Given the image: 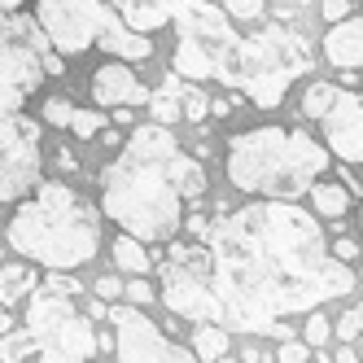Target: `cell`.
Wrapping results in <instances>:
<instances>
[{"label":"cell","instance_id":"1","mask_svg":"<svg viewBox=\"0 0 363 363\" xmlns=\"http://www.w3.org/2000/svg\"><path fill=\"white\" fill-rule=\"evenodd\" d=\"M215 324L284 342L289 315L320 311L354 289V272L328 254L320 219L298 201H250L206 228Z\"/></svg>","mask_w":363,"mask_h":363},{"label":"cell","instance_id":"2","mask_svg":"<svg viewBox=\"0 0 363 363\" xmlns=\"http://www.w3.org/2000/svg\"><path fill=\"white\" fill-rule=\"evenodd\" d=\"M179 140L171 127H136L132 140L118 149V158L101 171V211L123 228V237L140 245L171 241L184 223V201L171 184V162Z\"/></svg>","mask_w":363,"mask_h":363},{"label":"cell","instance_id":"3","mask_svg":"<svg viewBox=\"0 0 363 363\" xmlns=\"http://www.w3.org/2000/svg\"><path fill=\"white\" fill-rule=\"evenodd\" d=\"M333 167L324 140H315L302 127H250V132L228 140V184L258 197V201H298L320 184V175Z\"/></svg>","mask_w":363,"mask_h":363},{"label":"cell","instance_id":"4","mask_svg":"<svg viewBox=\"0 0 363 363\" xmlns=\"http://www.w3.org/2000/svg\"><path fill=\"white\" fill-rule=\"evenodd\" d=\"M9 245L48 272H74L96 258L101 223L96 211L62 179H48L9 219Z\"/></svg>","mask_w":363,"mask_h":363},{"label":"cell","instance_id":"5","mask_svg":"<svg viewBox=\"0 0 363 363\" xmlns=\"http://www.w3.org/2000/svg\"><path fill=\"white\" fill-rule=\"evenodd\" d=\"M306 66H311L306 35L272 22V27L237 40V48L228 53V62L219 66L215 79L228 84L232 92H245L258 110H276L298 74H306Z\"/></svg>","mask_w":363,"mask_h":363},{"label":"cell","instance_id":"6","mask_svg":"<svg viewBox=\"0 0 363 363\" xmlns=\"http://www.w3.org/2000/svg\"><path fill=\"white\" fill-rule=\"evenodd\" d=\"M79 284L66 276H48L35 284V298L27 311V342L40 350V363H88L96 354V333L88 315L74 311Z\"/></svg>","mask_w":363,"mask_h":363},{"label":"cell","instance_id":"7","mask_svg":"<svg viewBox=\"0 0 363 363\" xmlns=\"http://www.w3.org/2000/svg\"><path fill=\"white\" fill-rule=\"evenodd\" d=\"M162 302L167 311L193 324H215V294H211V263L201 241H175L162 258Z\"/></svg>","mask_w":363,"mask_h":363},{"label":"cell","instance_id":"8","mask_svg":"<svg viewBox=\"0 0 363 363\" xmlns=\"http://www.w3.org/2000/svg\"><path fill=\"white\" fill-rule=\"evenodd\" d=\"M35 18L57 53H84L114 22L106 0H35Z\"/></svg>","mask_w":363,"mask_h":363},{"label":"cell","instance_id":"9","mask_svg":"<svg viewBox=\"0 0 363 363\" xmlns=\"http://www.w3.org/2000/svg\"><path fill=\"white\" fill-rule=\"evenodd\" d=\"M40 184V123L0 114V201H18Z\"/></svg>","mask_w":363,"mask_h":363},{"label":"cell","instance_id":"10","mask_svg":"<svg viewBox=\"0 0 363 363\" xmlns=\"http://www.w3.org/2000/svg\"><path fill=\"white\" fill-rule=\"evenodd\" d=\"M110 320H114L118 363H197L193 350L162 337V328L136 306H110Z\"/></svg>","mask_w":363,"mask_h":363},{"label":"cell","instance_id":"11","mask_svg":"<svg viewBox=\"0 0 363 363\" xmlns=\"http://www.w3.org/2000/svg\"><path fill=\"white\" fill-rule=\"evenodd\" d=\"M171 18H175L179 40L197 44L201 53L211 57L215 74H219V66L228 62V53H232V48H237V40H241L237 31H232L228 13L215 9L211 0H171Z\"/></svg>","mask_w":363,"mask_h":363},{"label":"cell","instance_id":"12","mask_svg":"<svg viewBox=\"0 0 363 363\" xmlns=\"http://www.w3.org/2000/svg\"><path fill=\"white\" fill-rule=\"evenodd\" d=\"M324 127V149L328 158H342L346 167H363V92L337 88L328 114L320 118Z\"/></svg>","mask_w":363,"mask_h":363},{"label":"cell","instance_id":"13","mask_svg":"<svg viewBox=\"0 0 363 363\" xmlns=\"http://www.w3.org/2000/svg\"><path fill=\"white\" fill-rule=\"evenodd\" d=\"M92 96L96 106H110V110H136V106H149V88L136 79L127 62H106L96 66L92 74Z\"/></svg>","mask_w":363,"mask_h":363},{"label":"cell","instance_id":"14","mask_svg":"<svg viewBox=\"0 0 363 363\" xmlns=\"http://www.w3.org/2000/svg\"><path fill=\"white\" fill-rule=\"evenodd\" d=\"M324 62L337 66V70H363V13H350L346 22L328 27Z\"/></svg>","mask_w":363,"mask_h":363},{"label":"cell","instance_id":"15","mask_svg":"<svg viewBox=\"0 0 363 363\" xmlns=\"http://www.w3.org/2000/svg\"><path fill=\"white\" fill-rule=\"evenodd\" d=\"M118 9V22L136 35H149L171 22V0H110Z\"/></svg>","mask_w":363,"mask_h":363},{"label":"cell","instance_id":"16","mask_svg":"<svg viewBox=\"0 0 363 363\" xmlns=\"http://www.w3.org/2000/svg\"><path fill=\"white\" fill-rule=\"evenodd\" d=\"M96 48H106V53H114L118 62H145V57L153 53V44H149V35H136V31H127V27H123L118 18L110 22L106 31H101Z\"/></svg>","mask_w":363,"mask_h":363},{"label":"cell","instance_id":"17","mask_svg":"<svg viewBox=\"0 0 363 363\" xmlns=\"http://www.w3.org/2000/svg\"><path fill=\"white\" fill-rule=\"evenodd\" d=\"M171 184L179 193V201H197L206 193V171L197 158H189V153H175V162H171Z\"/></svg>","mask_w":363,"mask_h":363},{"label":"cell","instance_id":"18","mask_svg":"<svg viewBox=\"0 0 363 363\" xmlns=\"http://www.w3.org/2000/svg\"><path fill=\"white\" fill-rule=\"evenodd\" d=\"M228 346H232V333H223L219 324H197V333H193V359L201 363V359H228Z\"/></svg>","mask_w":363,"mask_h":363},{"label":"cell","instance_id":"19","mask_svg":"<svg viewBox=\"0 0 363 363\" xmlns=\"http://www.w3.org/2000/svg\"><path fill=\"white\" fill-rule=\"evenodd\" d=\"M149 114H153L158 127H171L179 118V79L175 74H167V84L158 92H149Z\"/></svg>","mask_w":363,"mask_h":363},{"label":"cell","instance_id":"20","mask_svg":"<svg viewBox=\"0 0 363 363\" xmlns=\"http://www.w3.org/2000/svg\"><path fill=\"white\" fill-rule=\"evenodd\" d=\"M35 272L31 267H0V306H13L35 289Z\"/></svg>","mask_w":363,"mask_h":363},{"label":"cell","instance_id":"21","mask_svg":"<svg viewBox=\"0 0 363 363\" xmlns=\"http://www.w3.org/2000/svg\"><path fill=\"white\" fill-rule=\"evenodd\" d=\"M311 201L324 219H342L350 211V189L346 184H311Z\"/></svg>","mask_w":363,"mask_h":363},{"label":"cell","instance_id":"22","mask_svg":"<svg viewBox=\"0 0 363 363\" xmlns=\"http://www.w3.org/2000/svg\"><path fill=\"white\" fill-rule=\"evenodd\" d=\"M333 96H337V84L333 79H311L306 92H302V118L320 123L328 114V106H333Z\"/></svg>","mask_w":363,"mask_h":363},{"label":"cell","instance_id":"23","mask_svg":"<svg viewBox=\"0 0 363 363\" xmlns=\"http://www.w3.org/2000/svg\"><path fill=\"white\" fill-rule=\"evenodd\" d=\"M114 263H118L123 272H132V276H145V272L153 267V258H149V250H145L140 241L118 237V241H114Z\"/></svg>","mask_w":363,"mask_h":363},{"label":"cell","instance_id":"24","mask_svg":"<svg viewBox=\"0 0 363 363\" xmlns=\"http://www.w3.org/2000/svg\"><path fill=\"white\" fill-rule=\"evenodd\" d=\"M179 114H184L189 123H206V118H211V101H206V92L197 84H179Z\"/></svg>","mask_w":363,"mask_h":363},{"label":"cell","instance_id":"25","mask_svg":"<svg viewBox=\"0 0 363 363\" xmlns=\"http://www.w3.org/2000/svg\"><path fill=\"white\" fill-rule=\"evenodd\" d=\"M302 337H306V350H320L328 337H333V320L324 315V311H306V324H302Z\"/></svg>","mask_w":363,"mask_h":363},{"label":"cell","instance_id":"26","mask_svg":"<svg viewBox=\"0 0 363 363\" xmlns=\"http://www.w3.org/2000/svg\"><path fill=\"white\" fill-rule=\"evenodd\" d=\"M70 132L79 136V140H92V136H101V132H106V114H96V110H74V118H70Z\"/></svg>","mask_w":363,"mask_h":363},{"label":"cell","instance_id":"27","mask_svg":"<svg viewBox=\"0 0 363 363\" xmlns=\"http://www.w3.org/2000/svg\"><path fill=\"white\" fill-rule=\"evenodd\" d=\"M263 9H267V0H223L228 22L232 18H237V22H254V18H263Z\"/></svg>","mask_w":363,"mask_h":363},{"label":"cell","instance_id":"28","mask_svg":"<svg viewBox=\"0 0 363 363\" xmlns=\"http://www.w3.org/2000/svg\"><path fill=\"white\" fill-rule=\"evenodd\" d=\"M27 106V88H18L9 79H0V114H18Z\"/></svg>","mask_w":363,"mask_h":363},{"label":"cell","instance_id":"29","mask_svg":"<svg viewBox=\"0 0 363 363\" xmlns=\"http://www.w3.org/2000/svg\"><path fill=\"white\" fill-rule=\"evenodd\" d=\"M70 118H74V106H70V101H62V96L44 101V123H48V127H70Z\"/></svg>","mask_w":363,"mask_h":363},{"label":"cell","instance_id":"30","mask_svg":"<svg viewBox=\"0 0 363 363\" xmlns=\"http://www.w3.org/2000/svg\"><path fill=\"white\" fill-rule=\"evenodd\" d=\"M27 350H31L27 337H0V359H5V363H22Z\"/></svg>","mask_w":363,"mask_h":363},{"label":"cell","instance_id":"31","mask_svg":"<svg viewBox=\"0 0 363 363\" xmlns=\"http://www.w3.org/2000/svg\"><path fill=\"white\" fill-rule=\"evenodd\" d=\"M123 294H127V298H132V306H136V311L153 302V289H149V284H145V276H136L132 284H123Z\"/></svg>","mask_w":363,"mask_h":363},{"label":"cell","instance_id":"32","mask_svg":"<svg viewBox=\"0 0 363 363\" xmlns=\"http://www.w3.org/2000/svg\"><path fill=\"white\" fill-rule=\"evenodd\" d=\"M96 298H101V302H118V298H123V280H118V276H101V280H96Z\"/></svg>","mask_w":363,"mask_h":363},{"label":"cell","instance_id":"33","mask_svg":"<svg viewBox=\"0 0 363 363\" xmlns=\"http://www.w3.org/2000/svg\"><path fill=\"white\" fill-rule=\"evenodd\" d=\"M276 359H280V363H306V359H311V350H306L302 342H280Z\"/></svg>","mask_w":363,"mask_h":363},{"label":"cell","instance_id":"34","mask_svg":"<svg viewBox=\"0 0 363 363\" xmlns=\"http://www.w3.org/2000/svg\"><path fill=\"white\" fill-rule=\"evenodd\" d=\"M320 13H324V18L333 22V27H337V22H346V18H350V0H324Z\"/></svg>","mask_w":363,"mask_h":363},{"label":"cell","instance_id":"35","mask_svg":"<svg viewBox=\"0 0 363 363\" xmlns=\"http://www.w3.org/2000/svg\"><path fill=\"white\" fill-rule=\"evenodd\" d=\"M328 254L337 258V263H346V267H350V263H354V254H359V245H354L350 237H342V241H333V245H328Z\"/></svg>","mask_w":363,"mask_h":363},{"label":"cell","instance_id":"36","mask_svg":"<svg viewBox=\"0 0 363 363\" xmlns=\"http://www.w3.org/2000/svg\"><path fill=\"white\" fill-rule=\"evenodd\" d=\"M333 333H337V337H342V342H346V346H354V337H359V328L350 324V315H342V320H337V324H333Z\"/></svg>","mask_w":363,"mask_h":363},{"label":"cell","instance_id":"37","mask_svg":"<svg viewBox=\"0 0 363 363\" xmlns=\"http://www.w3.org/2000/svg\"><path fill=\"white\" fill-rule=\"evenodd\" d=\"M40 66H44V74H62V57H57V53H44Z\"/></svg>","mask_w":363,"mask_h":363},{"label":"cell","instance_id":"38","mask_svg":"<svg viewBox=\"0 0 363 363\" xmlns=\"http://www.w3.org/2000/svg\"><path fill=\"white\" fill-rule=\"evenodd\" d=\"M232 114V101H211V118H228Z\"/></svg>","mask_w":363,"mask_h":363},{"label":"cell","instance_id":"39","mask_svg":"<svg viewBox=\"0 0 363 363\" xmlns=\"http://www.w3.org/2000/svg\"><path fill=\"white\" fill-rule=\"evenodd\" d=\"M333 363H359V354H354V346H342L333 354Z\"/></svg>","mask_w":363,"mask_h":363},{"label":"cell","instance_id":"40","mask_svg":"<svg viewBox=\"0 0 363 363\" xmlns=\"http://www.w3.org/2000/svg\"><path fill=\"white\" fill-rule=\"evenodd\" d=\"M9 328H13V315H9V306H0V337H9Z\"/></svg>","mask_w":363,"mask_h":363},{"label":"cell","instance_id":"41","mask_svg":"<svg viewBox=\"0 0 363 363\" xmlns=\"http://www.w3.org/2000/svg\"><path fill=\"white\" fill-rule=\"evenodd\" d=\"M101 140H106V149H123V136H118V132H110V127L101 132Z\"/></svg>","mask_w":363,"mask_h":363},{"label":"cell","instance_id":"42","mask_svg":"<svg viewBox=\"0 0 363 363\" xmlns=\"http://www.w3.org/2000/svg\"><path fill=\"white\" fill-rule=\"evenodd\" d=\"M346 315H350V324H354V328L363 333V306H350V311H346Z\"/></svg>","mask_w":363,"mask_h":363},{"label":"cell","instance_id":"43","mask_svg":"<svg viewBox=\"0 0 363 363\" xmlns=\"http://www.w3.org/2000/svg\"><path fill=\"white\" fill-rule=\"evenodd\" d=\"M114 123H123V127H127V123H136V114H132V110H114Z\"/></svg>","mask_w":363,"mask_h":363},{"label":"cell","instance_id":"44","mask_svg":"<svg viewBox=\"0 0 363 363\" xmlns=\"http://www.w3.org/2000/svg\"><path fill=\"white\" fill-rule=\"evenodd\" d=\"M22 0H0V13H9V9H18Z\"/></svg>","mask_w":363,"mask_h":363},{"label":"cell","instance_id":"45","mask_svg":"<svg viewBox=\"0 0 363 363\" xmlns=\"http://www.w3.org/2000/svg\"><path fill=\"white\" fill-rule=\"evenodd\" d=\"M219 363H237V359H219Z\"/></svg>","mask_w":363,"mask_h":363},{"label":"cell","instance_id":"46","mask_svg":"<svg viewBox=\"0 0 363 363\" xmlns=\"http://www.w3.org/2000/svg\"><path fill=\"white\" fill-rule=\"evenodd\" d=\"M359 223H363V211H359Z\"/></svg>","mask_w":363,"mask_h":363},{"label":"cell","instance_id":"47","mask_svg":"<svg viewBox=\"0 0 363 363\" xmlns=\"http://www.w3.org/2000/svg\"><path fill=\"white\" fill-rule=\"evenodd\" d=\"M359 280H363V272H359Z\"/></svg>","mask_w":363,"mask_h":363},{"label":"cell","instance_id":"48","mask_svg":"<svg viewBox=\"0 0 363 363\" xmlns=\"http://www.w3.org/2000/svg\"><path fill=\"white\" fill-rule=\"evenodd\" d=\"M0 254H5V250H0Z\"/></svg>","mask_w":363,"mask_h":363},{"label":"cell","instance_id":"49","mask_svg":"<svg viewBox=\"0 0 363 363\" xmlns=\"http://www.w3.org/2000/svg\"><path fill=\"white\" fill-rule=\"evenodd\" d=\"M350 5H354V0H350Z\"/></svg>","mask_w":363,"mask_h":363}]
</instances>
